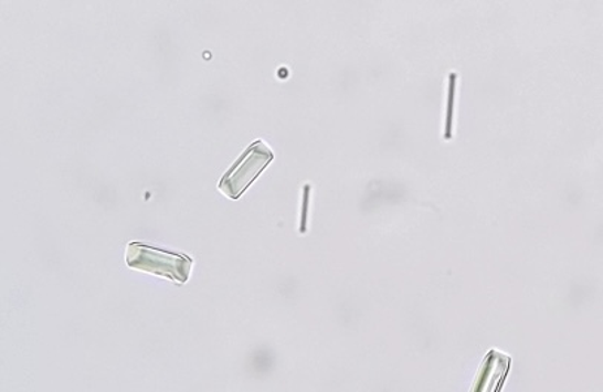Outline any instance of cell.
<instances>
[{"instance_id": "1", "label": "cell", "mask_w": 603, "mask_h": 392, "mask_svg": "<svg viewBox=\"0 0 603 392\" xmlns=\"http://www.w3.org/2000/svg\"><path fill=\"white\" fill-rule=\"evenodd\" d=\"M127 264L133 269L163 275L174 282L187 283L192 268V258L184 254L163 252L141 243H131L127 248Z\"/></svg>"}, {"instance_id": "2", "label": "cell", "mask_w": 603, "mask_h": 392, "mask_svg": "<svg viewBox=\"0 0 603 392\" xmlns=\"http://www.w3.org/2000/svg\"><path fill=\"white\" fill-rule=\"evenodd\" d=\"M273 158L274 155L268 146L257 141V144L250 146L247 152L223 176L219 189L228 198L236 200L253 183V180L264 171V168L269 166Z\"/></svg>"}, {"instance_id": "3", "label": "cell", "mask_w": 603, "mask_h": 392, "mask_svg": "<svg viewBox=\"0 0 603 392\" xmlns=\"http://www.w3.org/2000/svg\"><path fill=\"white\" fill-rule=\"evenodd\" d=\"M455 85H456V75H455V73H452V75H451L449 106H447V120H446V133H445V137H446L447 140L451 139L452 114H454V100H455Z\"/></svg>"}]
</instances>
